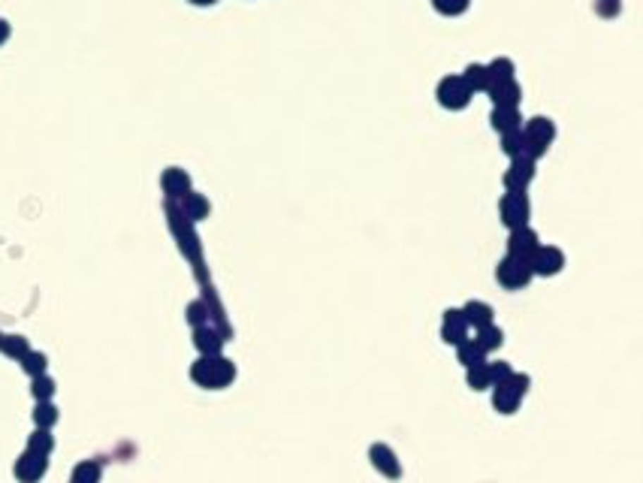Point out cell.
<instances>
[{
  "label": "cell",
  "mask_w": 643,
  "mask_h": 483,
  "mask_svg": "<svg viewBox=\"0 0 643 483\" xmlns=\"http://www.w3.org/2000/svg\"><path fill=\"white\" fill-rule=\"evenodd\" d=\"M190 378H194L200 386H206V390H223V386L235 378V366L230 360H223L221 353L218 357H200L194 366H190Z\"/></svg>",
  "instance_id": "obj_1"
},
{
  "label": "cell",
  "mask_w": 643,
  "mask_h": 483,
  "mask_svg": "<svg viewBox=\"0 0 643 483\" xmlns=\"http://www.w3.org/2000/svg\"><path fill=\"white\" fill-rule=\"evenodd\" d=\"M492 386H496V390H492V405H496V411L513 414V411H517V405H520V399L529 390V378H526V374L510 372L505 381H498Z\"/></svg>",
  "instance_id": "obj_2"
},
{
  "label": "cell",
  "mask_w": 643,
  "mask_h": 483,
  "mask_svg": "<svg viewBox=\"0 0 643 483\" xmlns=\"http://www.w3.org/2000/svg\"><path fill=\"white\" fill-rule=\"evenodd\" d=\"M496 278H498V284L508 287V290L526 287V284L532 281V266H529V260H520V257H510V254H508L505 260L498 263Z\"/></svg>",
  "instance_id": "obj_3"
},
{
  "label": "cell",
  "mask_w": 643,
  "mask_h": 483,
  "mask_svg": "<svg viewBox=\"0 0 643 483\" xmlns=\"http://www.w3.org/2000/svg\"><path fill=\"white\" fill-rule=\"evenodd\" d=\"M438 100H441V106H447V109H463V106H468V100H471V88L465 85L463 76H447V79H441V85H438Z\"/></svg>",
  "instance_id": "obj_4"
},
{
  "label": "cell",
  "mask_w": 643,
  "mask_h": 483,
  "mask_svg": "<svg viewBox=\"0 0 643 483\" xmlns=\"http://www.w3.org/2000/svg\"><path fill=\"white\" fill-rule=\"evenodd\" d=\"M526 218H529V200L522 190H510L505 200H501V221L508 224L510 230L517 227H526Z\"/></svg>",
  "instance_id": "obj_5"
},
{
  "label": "cell",
  "mask_w": 643,
  "mask_h": 483,
  "mask_svg": "<svg viewBox=\"0 0 643 483\" xmlns=\"http://www.w3.org/2000/svg\"><path fill=\"white\" fill-rule=\"evenodd\" d=\"M532 275H556V272H562V266H565V254L559 248H553V245H538V251L532 254Z\"/></svg>",
  "instance_id": "obj_6"
},
{
  "label": "cell",
  "mask_w": 643,
  "mask_h": 483,
  "mask_svg": "<svg viewBox=\"0 0 643 483\" xmlns=\"http://www.w3.org/2000/svg\"><path fill=\"white\" fill-rule=\"evenodd\" d=\"M49 468V456H39V453H30L25 450L18 459H16V477L21 483H37Z\"/></svg>",
  "instance_id": "obj_7"
},
{
  "label": "cell",
  "mask_w": 643,
  "mask_h": 483,
  "mask_svg": "<svg viewBox=\"0 0 643 483\" xmlns=\"http://www.w3.org/2000/svg\"><path fill=\"white\" fill-rule=\"evenodd\" d=\"M441 338L447 341V345H463V341L468 338V320L463 314V308H450L444 314Z\"/></svg>",
  "instance_id": "obj_8"
},
{
  "label": "cell",
  "mask_w": 643,
  "mask_h": 483,
  "mask_svg": "<svg viewBox=\"0 0 643 483\" xmlns=\"http://www.w3.org/2000/svg\"><path fill=\"white\" fill-rule=\"evenodd\" d=\"M369 456H372V465L378 468L384 477H390V480L402 477V463L396 459V453H393V450H390L387 444H372Z\"/></svg>",
  "instance_id": "obj_9"
},
{
  "label": "cell",
  "mask_w": 643,
  "mask_h": 483,
  "mask_svg": "<svg viewBox=\"0 0 643 483\" xmlns=\"http://www.w3.org/2000/svg\"><path fill=\"white\" fill-rule=\"evenodd\" d=\"M538 251V236H534L529 227H517L510 233V242H508V254L510 257H520V260H532V254Z\"/></svg>",
  "instance_id": "obj_10"
},
{
  "label": "cell",
  "mask_w": 643,
  "mask_h": 483,
  "mask_svg": "<svg viewBox=\"0 0 643 483\" xmlns=\"http://www.w3.org/2000/svg\"><path fill=\"white\" fill-rule=\"evenodd\" d=\"M532 178H534V164H532V160H526L522 154H520V157H513L510 169L505 173V185H508L510 190H522Z\"/></svg>",
  "instance_id": "obj_11"
},
{
  "label": "cell",
  "mask_w": 643,
  "mask_h": 483,
  "mask_svg": "<svg viewBox=\"0 0 643 483\" xmlns=\"http://www.w3.org/2000/svg\"><path fill=\"white\" fill-rule=\"evenodd\" d=\"M194 345H197V350L202 353V357H218V353L223 350V336L218 329H212V326H197L194 329Z\"/></svg>",
  "instance_id": "obj_12"
},
{
  "label": "cell",
  "mask_w": 643,
  "mask_h": 483,
  "mask_svg": "<svg viewBox=\"0 0 643 483\" xmlns=\"http://www.w3.org/2000/svg\"><path fill=\"white\" fill-rule=\"evenodd\" d=\"M160 185H164L166 190V197H173V200H181L185 193H190V178L185 169H178V166H169L164 176H160Z\"/></svg>",
  "instance_id": "obj_13"
},
{
  "label": "cell",
  "mask_w": 643,
  "mask_h": 483,
  "mask_svg": "<svg viewBox=\"0 0 643 483\" xmlns=\"http://www.w3.org/2000/svg\"><path fill=\"white\" fill-rule=\"evenodd\" d=\"M526 142H538V145H550L553 142V136H556V124L550 121V118H544V115H538V118H532V121L526 124Z\"/></svg>",
  "instance_id": "obj_14"
},
{
  "label": "cell",
  "mask_w": 643,
  "mask_h": 483,
  "mask_svg": "<svg viewBox=\"0 0 643 483\" xmlns=\"http://www.w3.org/2000/svg\"><path fill=\"white\" fill-rule=\"evenodd\" d=\"M489 94H492V100H496V106H517L520 100V85L508 79V82H492L489 85Z\"/></svg>",
  "instance_id": "obj_15"
},
{
  "label": "cell",
  "mask_w": 643,
  "mask_h": 483,
  "mask_svg": "<svg viewBox=\"0 0 643 483\" xmlns=\"http://www.w3.org/2000/svg\"><path fill=\"white\" fill-rule=\"evenodd\" d=\"M181 214L188 221H202L209 214V200L200 197V193H185L181 197Z\"/></svg>",
  "instance_id": "obj_16"
},
{
  "label": "cell",
  "mask_w": 643,
  "mask_h": 483,
  "mask_svg": "<svg viewBox=\"0 0 643 483\" xmlns=\"http://www.w3.org/2000/svg\"><path fill=\"white\" fill-rule=\"evenodd\" d=\"M463 314L468 320V326H474V329H484L492 324V308L486 302H468L463 308Z\"/></svg>",
  "instance_id": "obj_17"
},
{
  "label": "cell",
  "mask_w": 643,
  "mask_h": 483,
  "mask_svg": "<svg viewBox=\"0 0 643 483\" xmlns=\"http://www.w3.org/2000/svg\"><path fill=\"white\" fill-rule=\"evenodd\" d=\"M492 127H496V130H501V133L517 130V127H520L517 106H496V112H492Z\"/></svg>",
  "instance_id": "obj_18"
},
{
  "label": "cell",
  "mask_w": 643,
  "mask_h": 483,
  "mask_svg": "<svg viewBox=\"0 0 643 483\" xmlns=\"http://www.w3.org/2000/svg\"><path fill=\"white\" fill-rule=\"evenodd\" d=\"M477 348L484 350V353H492V350H498L501 348V341H505V336H501V329L498 326H484V329H477Z\"/></svg>",
  "instance_id": "obj_19"
},
{
  "label": "cell",
  "mask_w": 643,
  "mask_h": 483,
  "mask_svg": "<svg viewBox=\"0 0 643 483\" xmlns=\"http://www.w3.org/2000/svg\"><path fill=\"white\" fill-rule=\"evenodd\" d=\"M456 357H459V362H463V366L468 369V366H474V362H484L486 353L477 348L474 338H465L463 345H456Z\"/></svg>",
  "instance_id": "obj_20"
},
{
  "label": "cell",
  "mask_w": 643,
  "mask_h": 483,
  "mask_svg": "<svg viewBox=\"0 0 643 483\" xmlns=\"http://www.w3.org/2000/svg\"><path fill=\"white\" fill-rule=\"evenodd\" d=\"M70 483H100V465L94 463V459H85L73 468V477Z\"/></svg>",
  "instance_id": "obj_21"
},
{
  "label": "cell",
  "mask_w": 643,
  "mask_h": 483,
  "mask_svg": "<svg viewBox=\"0 0 643 483\" xmlns=\"http://www.w3.org/2000/svg\"><path fill=\"white\" fill-rule=\"evenodd\" d=\"M27 450L30 453H39V456H49L51 450H55V438L49 435V429H37V432L27 438Z\"/></svg>",
  "instance_id": "obj_22"
},
{
  "label": "cell",
  "mask_w": 643,
  "mask_h": 483,
  "mask_svg": "<svg viewBox=\"0 0 643 483\" xmlns=\"http://www.w3.org/2000/svg\"><path fill=\"white\" fill-rule=\"evenodd\" d=\"M0 350H4L6 357H13V360H21L30 350V345H27L25 336H4V338H0Z\"/></svg>",
  "instance_id": "obj_23"
},
{
  "label": "cell",
  "mask_w": 643,
  "mask_h": 483,
  "mask_svg": "<svg viewBox=\"0 0 643 483\" xmlns=\"http://www.w3.org/2000/svg\"><path fill=\"white\" fill-rule=\"evenodd\" d=\"M34 423L37 429H51L58 423V408L51 405V402H37L34 408Z\"/></svg>",
  "instance_id": "obj_24"
},
{
  "label": "cell",
  "mask_w": 643,
  "mask_h": 483,
  "mask_svg": "<svg viewBox=\"0 0 643 483\" xmlns=\"http://www.w3.org/2000/svg\"><path fill=\"white\" fill-rule=\"evenodd\" d=\"M468 384H471V390H486V386H492V374H489L486 362L468 366Z\"/></svg>",
  "instance_id": "obj_25"
},
{
  "label": "cell",
  "mask_w": 643,
  "mask_h": 483,
  "mask_svg": "<svg viewBox=\"0 0 643 483\" xmlns=\"http://www.w3.org/2000/svg\"><path fill=\"white\" fill-rule=\"evenodd\" d=\"M18 362H21V369H25L30 378H37V374H46V362L49 360H46V353H39V350H27Z\"/></svg>",
  "instance_id": "obj_26"
},
{
  "label": "cell",
  "mask_w": 643,
  "mask_h": 483,
  "mask_svg": "<svg viewBox=\"0 0 643 483\" xmlns=\"http://www.w3.org/2000/svg\"><path fill=\"white\" fill-rule=\"evenodd\" d=\"M30 393H34L37 402H51V396H55V381H51L49 374H37L34 384H30Z\"/></svg>",
  "instance_id": "obj_27"
},
{
  "label": "cell",
  "mask_w": 643,
  "mask_h": 483,
  "mask_svg": "<svg viewBox=\"0 0 643 483\" xmlns=\"http://www.w3.org/2000/svg\"><path fill=\"white\" fill-rule=\"evenodd\" d=\"M486 73H489V85L492 82H508V79H513V63L508 58H496L486 67Z\"/></svg>",
  "instance_id": "obj_28"
},
{
  "label": "cell",
  "mask_w": 643,
  "mask_h": 483,
  "mask_svg": "<svg viewBox=\"0 0 643 483\" xmlns=\"http://www.w3.org/2000/svg\"><path fill=\"white\" fill-rule=\"evenodd\" d=\"M465 85L471 91H477V88H489V73H486V67H480V63H471V67L465 70Z\"/></svg>",
  "instance_id": "obj_29"
},
{
  "label": "cell",
  "mask_w": 643,
  "mask_h": 483,
  "mask_svg": "<svg viewBox=\"0 0 643 483\" xmlns=\"http://www.w3.org/2000/svg\"><path fill=\"white\" fill-rule=\"evenodd\" d=\"M522 145H526V136H522L520 127H517V130H508L505 133V152L510 157H520L522 154Z\"/></svg>",
  "instance_id": "obj_30"
},
{
  "label": "cell",
  "mask_w": 643,
  "mask_h": 483,
  "mask_svg": "<svg viewBox=\"0 0 643 483\" xmlns=\"http://www.w3.org/2000/svg\"><path fill=\"white\" fill-rule=\"evenodd\" d=\"M188 320L194 326H206V320H209V305L206 302H190L188 305Z\"/></svg>",
  "instance_id": "obj_31"
},
{
  "label": "cell",
  "mask_w": 643,
  "mask_h": 483,
  "mask_svg": "<svg viewBox=\"0 0 643 483\" xmlns=\"http://www.w3.org/2000/svg\"><path fill=\"white\" fill-rule=\"evenodd\" d=\"M438 13H444V16H459V13H465V6H468V0H432Z\"/></svg>",
  "instance_id": "obj_32"
},
{
  "label": "cell",
  "mask_w": 643,
  "mask_h": 483,
  "mask_svg": "<svg viewBox=\"0 0 643 483\" xmlns=\"http://www.w3.org/2000/svg\"><path fill=\"white\" fill-rule=\"evenodd\" d=\"M486 366H489V374H492V384L505 381V378H508V374L513 372V369L508 366V362H486Z\"/></svg>",
  "instance_id": "obj_33"
},
{
  "label": "cell",
  "mask_w": 643,
  "mask_h": 483,
  "mask_svg": "<svg viewBox=\"0 0 643 483\" xmlns=\"http://www.w3.org/2000/svg\"><path fill=\"white\" fill-rule=\"evenodd\" d=\"M6 37H9V25L0 18V42H6Z\"/></svg>",
  "instance_id": "obj_34"
},
{
  "label": "cell",
  "mask_w": 643,
  "mask_h": 483,
  "mask_svg": "<svg viewBox=\"0 0 643 483\" xmlns=\"http://www.w3.org/2000/svg\"><path fill=\"white\" fill-rule=\"evenodd\" d=\"M190 4H200V6H209V4H214V0H190Z\"/></svg>",
  "instance_id": "obj_35"
},
{
  "label": "cell",
  "mask_w": 643,
  "mask_h": 483,
  "mask_svg": "<svg viewBox=\"0 0 643 483\" xmlns=\"http://www.w3.org/2000/svg\"><path fill=\"white\" fill-rule=\"evenodd\" d=\"M0 338H4V336H0Z\"/></svg>",
  "instance_id": "obj_36"
}]
</instances>
